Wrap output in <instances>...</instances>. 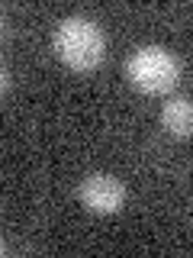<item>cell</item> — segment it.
Instances as JSON below:
<instances>
[{"label":"cell","mask_w":193,"mask_h":258,"mask_svg":"<svg viewBox=\"0 0 193 258\" xmlns=\"http://www.w3.org/2000/svg\"><path fill=\"white\" fill-rule=\"evenodd\" d=\"M55 52L68 68L90 71L103 58V32L87 16H64L55 29Z\"/></svg>","instance_id":"obj_1"},{"label":"cell","mask_w":193,"mask_h":258,"mask_svg":"<svg viewBox=\"0 0 193 258\" xmlns=\"http://www.w3.org/2000/svg\"><path fill=\"white\" fill-rule=\"evenodd\" d=\"M126 75L139 91L145 94H164L177 84V58L167 48L161 45H142L129 55V64H126Z\"/></svg>","instance_id":"obj_2"},{"label":"cell","mask_w":193,"mask_h":258,"mask_svg":"<svg viewBox=\"0 0 193 258\" xmlns=\"http://www.w3.org/2000/svg\"><path fill=\"white\" fill-rule=\"evenodd\" d=\"M80 200L93 213H116L126 200L123 181H116L113 174H90L80 181Z\"/></svg>","instance_id":"obj_3"},{"label":"cell","mask_w":193,"mask_h":258,"mask_svg":"<svg viewBox=\"0 0 193 258\" xmlns=\"http://www.w3.org/2000/svg\"><path fill=\"white\" fill-rule=\"evenodd\" d=\"M161 123H164V129H171L174 136H193V103L187 97L167 100L164 110H161Z\"/></svg>","instance_id":"obj_4"}]
</instances>
